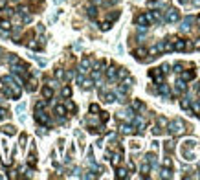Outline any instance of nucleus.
Returning a JSON list of instances; mask_svg holds the SVG:
<instances>
[{"mask_svg": "<svg viewBox=\"0 0 200 180\" xmlns=\"http://www.w3.org/2000/svg\"><path fill=\"white\" fill-rule=\"evenodd\" d=\"M167 129H169V134L176 136L184 132V121L182 120H173L171 123H167Z\"/></svg>", "mask_w": 200, "mask_h": 180, "instance_id": "1", "label": "nucleus"}, {"mask_svg": "<svg viewBox=\"0 0 200 180\" xmlns=\"http://www.w3.org/2000/svg\"><path fill=\"white\" fill-rule=\"evenodd\" d=\"M35 121L40 123V125H50V116L44 112V110H35Z\"/></svg>", "mask_w": 200, "mask_h": 180, "instance_id": "2", "label": "nucleus"}, {"mask_svg": "<svg viewBox=\"0 0 200 180\" xmlns=\"http://www.w3.org/2000/svg\"><path fill=\"white\" fill-rule=\"evenodd\" d=\"M180 20V13L176 11L174 7H171V9H167V13H165V22H178Z\"/></svg>", "mask_w": 200, "mask_h": 180, "instance_id": "3", "label": "nucleus"}, {"mask_svg": "<svg viewBox=\"0 0 200 180\" xmlns=\"http://www.w3.org/2000/svg\"><path fill=\"white\" fill-rule=\"evenodd\" d=\"M136 24H138V28H147L149 26L151 20H149V17H147V13H141V15L136 17Z\"/></svg>", "mask_w": 200, "mask_h": 180, "instance_id": "4", "label": "nucleus"}, {"mask_svg": "<svg viewBox=\"0 0 200 180\" xmlns=\"http://www.w3.org/2000/svg\"><path fill=\"white\" fill-rule=\"evenodd\" d=\"M149 76L160 84V83H163V72H162V68H154V70H151L149 72Z\"/></svg>", "mask_w": 200, "mask_h": 180, "instance_id": "5", "label": "nucleus"}, {"mask_svg": "<svg viewBox=\"0 0 200 180\" xmlns=\"http://www.w3.org/2000/svg\"><path fill=\"white\" fill-rule=\"evenodd\" d=\"M195 20H196L195 17H185V18L182 20V26H180V29H182V31H189V29H191V24L195 22Z\"/></svg>", "mask_w": 200, "mask_h": 180, "instance_id": "6", "label": "nucleus"}, {"mask_svg": "<svg viewBox=\"0 0 200 180\" xmlns=\"http://www.w3.org/2000/svg\"><path fill=\"white\" fill-rule=\"evenodd\" d=\"M182 156L185 158V160H193V158H195V153L191 151V147H182Z\"/></svg>", "mask_w": 200, "mask_h": 180, "instance_id": "7", "label": "nucleus"}, {"mask_svg": "<svg viewBox=\"0 0 200 180\" xmlns=\"http://www.w3.org/2000/svg\"><path fill=\"white\" fill-rule=\"evenodd\" d=\"M145 55H147V50L145 48H138L134 51V57L138 59V61H145Z\"/></svg>", "mask_w": 200, "mask_h": 180, "instance_id": "8", "label": "nucleus"}, {"mask_svg": "<svg viewBox=\"0 0 200 180\" xmlns=\"http://www.w3.org/2000/svg\"><path fill=\"white\" fill-rule=\"evenodd\" d=\"M26 88H28L29 92H35V90H37V81H35L33 77H28V83H26Z\"/></svg>", "mask_w": 200, "mask_h": 180, "instance_id": "9", "label": "nucleus"}, {"mask_svg": "<svg viewBox=\"0 0 200 180\" xmlns=\"http://www.w3.org/2000/svg\"><path fill=\"white\" fill-rule=\"evenodd\" d=\"M42 96H44V99H51V98H53V88H51L50 84L42 88Z\"/></svg>", "mask_w": 200, "mask_h": 180, "instance_id": "10", "label": "nucleus"}, {"mask_svg": "<svg viewBox=\"0 0 200 180\" xmlns=\"http://www.w3.org/2000/svg\"><path fill=\"white\" fill-rule=\"evenodd\" d=\"M173 50H176V51H184V50H185V40H174Z\"/></svg>", "mask_w": 200, "mask_h": 180, "instance_id": "11", "label": "nucleus"}, {"mask_svg": "<svg viewBox=\"0 0 200 180\" xmlns=\"http://www.w3.org/2000/svg\"><path fill=\"white\" fill-rule=\"evenodd\" d=\"M101 96L105 98V101H107V103H112V101H116V94H114V92H107V94H105V92L101 90Z\"/></svg>", "mask_w": 200, "mask_h": 180, "instance_id": "12", "label": "nucleus"}, {"mask_svg": "<svg viewBox=\"0 0 200 180\" xmlns=\"http://www.w3.org/2000/svg\"><path fill=\"white\" fill-rule=\"evenodd\" d=\"M90 65H92V59L90 57H85L81 61V72H86V68H90Z\"/></svg>", "mask_w": 200, "mask_h": 180, "instance_id": "13", "label": "nucleus"}, {"mask_svg": "<svg viewBox=\"0 0 200 180\" xmlns=\"http://www.w3.org/2000/svg\"><path fill=\"white\" fill-rule=\"evenodd\" d=\"M107 77H108V79H116V77H118V68H116V66H110V68L107 70Z\"/></svg>", "mask_w": 200, "mask_h": 180, "instance_id": "14", "label": "nucleus"}, {"mask_svg": "<svg viewBox=\"0 0 200 180\" xmlns=\"http://www.w3.org/2000/svg\"><path fill=\"white\" fill-rule=\"evenodd\" d=\"M145 162H149V164L154 167V165H156V162H158V158H156V154H154V153H149V154L145 156Z\"/></svg>", "mask_w": 200, "mask_h": 180, "instance_id": "15", "label": "nucleus"}, {"mask_svg": "<svg viewBox=\"0 0 200 180\" xmlns=\"http://www.w3.org/2000/svg\"><path fill=\"white\" fill-rule=\"evenodd\" d=\"M160 92L163 94V96H165V98H169V96H171V88H169V87H167V84H165V83H160Z\"/></svg>", "mask_w": 200, "mask_h": 180, "instance_id": "16", "label": "nucleus"}, {"mask_svg": "<svg viewBox=\"0 0 200 180\" xmlns=\"http://www.w3.org/2000/svg\"><path fill=\"white\" fill-rule=\"evenodd\" d=\"M193 77H195V72H193V70H187V72L182 70V79H184V81H191Z\"/></svg>", "mask_w": 200, "mask_h": 180, "instance_id": "17", "label": "nucleus"}, {"mask_svg": "<svg viewBox=\"0 0 200 180\" xmlns=\"http://www.w3.org/2000/svg\"><path fill=\"white\" fill-rule=\"evenodd\" d=\"M182 90L185 92V81H184V79H178V81H176V94H180Z\"/></svg>", "mask_w": 200, "mask_h": 180, "instance_id": "18", "label": "nucleus"}, {"mask_svg": "<svg viewBox=\"0 0 200 180\" xmlns=\"http://www.w3.org/2000/svg\"><path fill=\"white\" fill-rule=\"evenodd\" d=\"M55 114L59 116V118H62V116L66 114V109H64V105H55Z\"/></svg>", "mask_w": 200, "mask_h": 180, "instance_id": "19", "label": "nucleus"}, {"mask_svg": "<svg viewBox=\"0 0 200 180\" xmlns=\"http://www.w3.org/2000/svg\"><path fill=\"white\" fill-rule=\"evenodd\" d=\"M119 131H121L123 134H132V132H134V129H132L130 125H127V123H125V125H121V127H119Z\"/></svg>", "mask_w": 200, "mask_h": 180, "instance_id": "20", "label": "nucleus"}, {"mask_svg": "<svg viewBox=\"0 0 200 180\" xmlns=\"http://www.w3.org/2000/svg\"><path fill=\"white\" fill-rule=\"evenodd\" d=\"M119 162H121V153L112 154V165H114V167H118V165H119Z\"/></svg>", "mask_w": 200, "mask_h": 180, "instance_id": "21", "label": "nucleus"}, {"mask_svg": "<svg viewBox=\"0 0 200 180\" xmlns=\"http://www.w3.org/2000/svg\"><path fill=\"white\" fill-rule=\"evenodd\" d=\"M0 29L9 31V29H11V22H9V20H0Z\"/></svg>", "mask_w": 200, "mask_h": 180, "instance_id": "22", "label": "nucleus"}, {"mask_svg": "<svg viewBox=\"0 0 200 180\" xmlns=\"http://www.w3.org/2000/svg\"><path fill=\"white\" fill-rule=\"evenodd\" d=\"M88 17H90L92 20L97 17V7H96V6H90V7H88Z\"/></svg>", "mask_w": 200, "mask_h": 180, "instance_id": "23", "label": "nucleus"}, {"mask_svg": "<svg viewBox=\"0 0 200 180\" xmlns=\"http://www.w3.org/2000/svg\"><path fill=\"white\" fill-rule=\"evenodd\" d=\"M163 149H165L167 153H173V151H174V142H165V143H163Z\"/></svg>", "mask_w": 200, "mask_h": 180, "instance_id": "24", "label": "nucleus"}, {"mask_svg": "<svg viewBox=\"0 0 200 180\" xmlns=\"http://www.w3.org/2000/svg\"><path fill=\"white\" fill-rule=\"evenodd\" d=\"M180 107H182V109H185L189 114H191V110H189V99H187V98H182V101H180Z\"/></svg>", "mask_w": 200, "mask_h": 180, "instance_id": "25", "label": "nucleus"}, {"mask_svg": "<svg viewBox=\"0 0 200 180\" xmlns=\"http://www.w3.org/2000/svg\"><path fill=\"white\" fill-rule=\"evenodd\" d=\"M154 50L158 51V54H162V51H165V42H163V40H160V42H158V44L154 46Z\"/></svg>", "mask_w": 200, "mask_h": 180, "instance_id": "26", "label": "nucleus"}, {"mask_svg": "<svg viewBox=\"0 0 200 180\" xmlns=\"http://www.w3.org/2000/svg\"><path fill=\"white\" fill-rule=\"evenodd\" d=\"M118 77H119V79L129 77V72H127V68H119V70H118Z\"/></svg>", "mask_w": 200, "mask_h": 180, "instance_id": "27", "label": "nucleus"}, {"mask_svg": "<svg viewBox=\"0 0 200 180\" xmlns=\"http://www.w3.org/2000/svg\"><path fill=\"white\" fill-rule=\"evenodd\" d=\"M162 178H171V167H163L162 169Z\"/></svg>", "mask_w": 200, "mask_h": 180, "instance_id": "28", "label": "nucleus"}, {"mask_svg": "<svg viewBox=\"0 0 200 180\" xmlns=\"http://www.w3.org/2000/svg\"><path fill=\"white\" fill-rule=\"evenodd\" d=\"M4 132H6V134H15L17 129H15L13 125H7V127H4Z\"/></svg>", "mask_w": 200, "mask_h": 180, "instance_id": "29", "label": "nucleus"}, {"mask_svg": "<svg viewBox=\"0 0 200 180\" xmlns=\"http://www.w3.org/2000/svg\"><path fill=\"white\" fill-rule=\"evenodd\" d=\"M64 109L70 110V112H75V105H73L72 101H66V103H64Z\"/></svg>", "mask_w": 200, "mask_h": 180, "instance_id": "30", "label": "nucleus"}, {"mask_svg": "<svg viewBox=\"0 0 200 180\" xmlns=\"http://www.w3.org/2000/svg\"><path fill=\"white\" fill-rule=\"evenodd\" d=\"M35 162H37L35 153H29V156H28V164H29V165H35Z\"/></svg>", "mask_w": 200, "mask_h": 180, "instance_id": "31", "label": "nucleus"}, {"mask_svg": "<svg viewBox=\"0 0 200 180\" xmlns=\"http://www.w3.org/2000/svg\"><path fill=\"white\" fill-rule=\"evenodd\" d=\"M7 59H9V65H17V62L20 61V59H18L17 55H13V54H9V57H7Z\"/></svg>", "mask_w": 200, "mask_h": 180, "instance_id": "32", "label": "nucleus"}, {"mask_svg": "<svg viewBox=\"0 0 200 180\" xmlns=\"http://www.w3.org/2000/svg\"><path fill=\"white\" fill-rule=\"evenodd\" d=\"M132 109H136V110L143 109V103H141V101H138V99H136V101H132Z\"/></svg>", "mask_w": 200, "mask_h": 180, "instance_id": "33", "label": "nucleus"}, {"mask_svg": "<svg viewBox=\"0 0 200 180\" xmlns=\"http://www.w3.org/2000/svg\"><path fill=\"white\" fill-rule=\"evenodd\" d=\"M110 28H112V24H110V20H105V22L101 24V29H103V31H107V29H110Z\"/></svg>", "mask_w": 200, "mask_h": 180, "instance_id": "34", "label": "nucleus"}, {"mask_svg": "<svg viewBox=\"0 0 200 180\" xmlns=\"http://www.w3.org/2000/svg\"><path fill=\"white\" fill-rule=\"evenodd\" d=\"M55 77L57 79H64V72H62V68H57L55 70Z\"/></svg>", "mask_w": 200, "mask_h": 180, "instance_id": "35", "label": "nucleus"}, {"mask_svg": "<svg viewBox=\"0 0 200 180\" xmlns=\"http://www.w3.org/2000/svg\"><path fill=\"white\" fill-rule=\"evenodd\" d=\"M62 96H64V98H70V96H72V88H70V87H64V88H62Z\"/></svg>", "mask_w": 200, "mask_h": 180, "instance_id": "36", "label": "nucleus"}, {"mask_svg": "<svg viewBox=\"0 0 200 180\" xmlns=\"http://www.w3.org/2000/svg\"><path fill=\"white\" fill-rule=\"evenodd\" d=\"M46 107V101H39L37 105H35V110H42Z\"/></svg>", "mask_w": 200, "mask_h": 180, "instance_id": "37", "label": "nucleus"}, {"mask_svg": "<svg viewBox=\"0 0 200 180\" xmlns=\"http://www.w3.org/2000/svg\"><path fill=\"white\" fill-rule=\"evenodd\" d=\"M81 84H83V88H92V84H94V83H92V79H88V81H83Z\"/></svg>", "mask_w": 200, "mask_h": 180, "instance_id": "38", "label": "nucleus"}, {"mask_svg": "<svg viewBox=\"0 0 200 180\" xmlns=\"http://www.w3.org/2000/svg\"><path fill=\"white\" fill-rule=\"evenodd\" d=\"M118 178H127V171L125 169H118Z\"/></svg>", "mask_w": 200, "mask_h": 180, "instance_id": "39", "label": "nucleus"}, {"mask_svg": "<svg viewBox=\"0 0 200 180\" xmlns=\"http://www.w3.org/2000/svg\"><path fill=\"white\" fill-rule=\"evenodd\" d=\"M90 112H96V114H97V112H99V105L92 103V105H90Z\"/></svg>", "mask_w": 200, "mask_h": 180, "instance_id": "40", "label": "nucleus"}, {"mask_svg": "<svg viewBox=\"0 0 200 180\" xmlns=\"http://www.w3.org/2000/svg\"><path fill=\"white\" fill-rule=\"evenodd\" d=\"M99 118H101V121H107L108 120V112H99Z\"/></svg>", "mask_w": 200, "mask_h": 180, "instance_id": "41", "label": "nucleus"}, {"mask_svg": "<svg viewBox=\"0 0 200 180\" xmlns=\"http://www.w3.org/2000/svg\"><path fill=\"white\" fill-rule=\"evenodd\" d=\"M173 68H174V72H176V73H182V65H180V62H176Z\"/></svg>", "mask_w": 200, "mask_h": 180, "instance_id": "42", "label": "nucleus"}, {"mask_svg": "<svg viewBox=\"0 0 200 180\" xmlns=\"http://www.w3.org/2000/svg\"><path fill=\"white\" fill-rule=\"evenodd\" d=\"M151 131H152V134H154V136H158V134H162V129H160V127H152Z\"/></svg>", "mask_w": 200, "mask_h": 180, "instance_id": "43", "label": "nucleus"}, {"mask_svg": "<svg viewBox=\"0 0 200 180\" xmlns=\"http://www.w3.org/2000/svg\"><path fill=\"white\" fill-rule=\"evenodd\" d=\"M158 123H160L162 127H165V125H167V120L163 118V116H160V118H158Z\"/></svg>", "mask_w": 200, "mask_h": 180, "instance_id": "44", "label": "nucleus"}, {"mask_svg": "<svg viewBox=\"0 0 200 180\" xmlns=\"http://www.w3.org/2000/svg\"><path fill=\"white\" fill-rule=\"evenodd\" d=\"M149 169H151V164H149V162L141 165V171H143V173H147V171H149Z\"/></svg>", "mask_w": 200, "mask_h": 180, "instance_id": "45", "label": "nucleus"}, {"mask_svg": "<svg viewBox=\"0 0 200 180\" xmlns=\"http://www.w3.org/2000/svg\"><path fill=\"white\" fill-rule=\"evenodd\" d=\"M171 165H173L171 158H165V160H163V167H171Z\"/></svg>", "mask_w": 200, "mask_h": 180, "instance_id": "46", "label": "nucleus"}, {"mask_svg": "<svg viewBox=\"0 0 200 180\" xmlns=\"http://www.w3.org/2000/svg\"><path fill=\"white\" fill-rule=\"evenodd\" d=\"M6 116H7V110L6 109H0V120H4Z\"/></svg>", "mask_w": 200, "mask_h": 180, "instance_id": "47", "label": "nucleus"}, {"mask_svg": "<svg viewBox=\"0 0 200 180\" xmlns=\"http://www.w3.org/2000/svg\"><path fill=\"white\" fill-rule=\"evenodd\" d=\"M158 147H160V142H152V151H158Z\"/></svg>", "mask_w": 200, "mask_h": 180, "instance_id": "48", "label": "nucleus"}, {"mask_svg": "<svg viewBox=\"0 0 200 180\" xmlns=\"http://www.w3.org/2000/svg\"><path fill=\"white\" fill-rule=\"evenodd\" d=\"M169 70H171V66H169V65H163V66H162V72H163V73H167Z\"/></svg>", "mask_w": 200, "mask_h": 180, "instance_id": "49", "label": "nucleus"}, {"mask_svg": "<svg viewBox=\"0 0 200 180\" xmlns=\"http://www.w3.org/2000/svg\"><path fill=\"white\" fill-rule=\"evenodd\" d=\"M24 109H26V105L22 103V105H18V107H17V112H24Z\"/></svg>", "mask_w": 200, "mask_h": 180, "instance_id": "50", "label": "nucleus"}, {"mask_svg": "<svg viewBox=\"0 0 200 180\" xmlns=\"http://www.w3.org/2000/svg\"><path fill=\"white\" fill-rule=\"evenodd\" d=\"M103 2H105V0H92L94 6H99V4H103Z\"/></svg>", "mask_w": 200, "mask_h": 180, "instance_id": "51", "label": "nucleus"}, {"mask_svg": "<svg viewBox=\"0 0 200 180\" xmlns=\"http://www.w3.org/2000/svg\"><path fill=\"white\" fill-rule=\"evenodd\" d=\"M195 46H196V48H200V39H196V40H195Z\"/></svg>", "mask_w": 200, "mask_h": 180, "instance_id": "52", "label": "nucleus"}, {"mask_svg": "<svg viewBox=\"0 0 200 180\" xmlns=\"http://www.w3.org/2000/svg\"><path fill=\"white\" fill-rule=\"evenodd\" d=\"M0 7H6V0H0Z\"/></svg>", "mask_w": 200, "mask_h": 180, "instance_id": "53", "label": "nucleus"}, {"mask_svg": "<svg viewBox=\"0 0 200 180\" xmlns=\"http://www.w3.org/2000/svg\"><path fill=\"white\" fill-rule=\"evenodd\" d=\"M193 4L195 6H200V0H193Z\"/></svg>", "mask_w": 200, "mask_h": 180, "instance_id": "54", "label": "nucleus"}, {"mask_svg": "<svg viewBox=\"0 0 200 180\" xmlns=\"http://www.w3.org/2000/svg\"><path fill=\"white\" fill-rule=\"evenodd\" d=\"M196 92H200V83H198V84H196Z\"/></svg>", "mask_w": 200, "mask_h": 180, "instance_id": "55", "label": "nucleus"}, {"mask_svg": "<svg viewBox=\"0 0 200 180\" xmlns=\"http://www.w3.org/2000/svg\"><path fill=\"white\" fill-rule=\"evenodd\" d=\"M178 2H180V4H185V2H187V0H178Z\"/></svg>", "mask_w": 200, "mask_h": 180, "instance_id": "56", "label": "nucleus"}, {"mask_svg": "<svg viewBox=\"0 0 200 180\" xmlns=\"http://www.w3.org/2000/svg\"><path fill=\"white\" fill-rule=\"evenodd\" d=\"M13 2H18V0H13Z\"/></svg>", "mask_w": 200, "mask_h": 180, "instance_id": "57", "label": "nucleus"}, {"mask_svg": "<svg viewBox=\"0 0 200 180\" xmlns=\"http://www.w3.org/2000/svg\"><path fill=\"white\" fill-rule=\"evenodd\" d=\"M198 24H200V18H198Z\"/></svg>", "mask_w": 200, "mask_h": 180, "instance_id": "58", "label": "nucleus"}]
</instances>
